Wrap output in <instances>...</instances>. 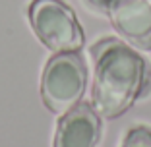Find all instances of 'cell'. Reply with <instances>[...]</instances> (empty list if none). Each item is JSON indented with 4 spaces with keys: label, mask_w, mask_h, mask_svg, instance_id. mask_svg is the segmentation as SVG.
Masks as SVG:
<instances>
[{
    "label": "cell",
    "mask_w": 151,
    "mask_h": 147,
    "mask_svg": "<svg viewBox=\"0 0 151 147\" xmlns=\"http://www.w3.org/2000/svg\"><path fill=\"white\" fill-rule=\"evenodd\" d=\"M93 103L101 118H118L151 89V66L120 39H101L93 47Z\"/></svg>",
    "instance_id": "1"
},
{
    "label": "cell",
    "mask_w": 151,
    "mask_h": 147,
    "mask_svg": "<svg viewBox=\"0 0 151 147\" xmlns=\"http://www.w3.org/2000/svg\"><path fill=\"white\" fill-rule=\"evenodd\" d=\"M87 66L80 52H54L41 74V99L50 112L62 116L81 101Z\"/></svg>",
    "instance_id": "2"
},
{
    "label": "cell",
    "mask_w": 151,
    "mask_h": 147,
    "mask_svg": "<svg viewBox=\"0 0 151 147\" xmlns=\"http://www.w3.org/2000/svg\"><path fill=\"white\" fill-rule=\"evenodd\" d=\"M33 31L52 52H80L85 35L74 10L62 0H33L29 10Z\"/></svg>",
    "instance_id": "3"
},
{
    "label": "cell",
    "mask_w": 151,
    "mask_h": 147,
    "mask_svg": "<svg viewBox=\"0 0 151 147\" xmlns=\"http://www.w3.org/2000/svg\"><path fill=\"white\" fill-rule=\"evenodd\" d=\"M109 18L122 39L151 50V0H87Z\"/></svg>",
    "instance_id": "4"
},
{
    "label": "cell",
    "mask_w": 151,
    "mask_h": 147,
    "mask_svg": "<svg viewBox=\"0 0 151 147\" xmlns=\"http://www.w3.org/2000/svg\"><path fill=\"white\" fill-rule=\"evenodd\" d=\"M101 138V116L87 103H78L56 124L52 147H95Z\"/></svg>",
    "instance_id": "5"
},
{
    "label": "cell",
    "mask_w": 151,
    "mask_h": 147,
    "mask_svg": "<svg viewBox=\"0 0 151 147\" xmlns=\"http://www.w3.org/2000/svg\"><path fill=\"white\" fill-rule=\"evenodd\" d=\"M122 147H151V128L149 126H134V128H130Z\"/></svg>",
    "instance_id": "6"
}]
</instances>
